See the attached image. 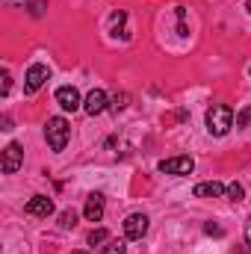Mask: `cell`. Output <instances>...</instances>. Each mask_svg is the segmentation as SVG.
<instances>
[{
  "label": "cell",
  "instance_id": "9a60e30c",
  "mask_svg": "<svg viewBox=\"0 0 251 254\" xmlns=\"http://www.w3.org/2000/svg\"><path fill=\"white\" fill-rule=\"evenodd\" d=\"M101 254H127V246L122 243V240H110L107 246H104V252Z\"/></svg>",
  "mask_w": 251,
  "mask_h": 254
},
{
  "label": "cell",
  "instance_id": "4fadbf2b",
  "mask_svg": "<svg viewBox=\"0 0 251 254\" xmlns=\"http://www.w3.org/2000/svg\"><path fill=\"white\" fill-rule=\"evenodd\" d=\"M225 195H228V201H243L246 198V187L240 181H234V184H228V192Z\"/></svg>",
  "mask_w": 251,
  "mask_h": 254
},
{
  "label": "cell",
  "instance_id": "d6986e66",
  "mask_svg": "<svg viewBox=\"0 0 251 254\" xmlns=\"http://www.w3.org/2000/svg\"><path fill=\"white\" fill-rule=\"evenodd\" d=\"M204 231H207L210 237H222V228H219V225H213V222H207V225H204Z\"/></svg>",
  "mask_w": 251,
  "mask_h": 254
},
{
  "label": "cell",
  "instance_id": "ac0fdd59",
  "mask_svg": "<svg viewBox=\"0 0 251 254\" xmlns=\"http://www.w3.org/2000/svg\"><path fill=\"white\" fill-rule=\"evenodd\" d=\"M9 89H12V77H9V71H3V86H0V92L9 95Z\"/></svg>",
  "mask_w": 251,
  "mask_h": 254
},
{
  "label": "cell",
  "instance_id": "277c9868",
  "mask_svg": "<svg viewBox=\"0 0 251 254\" xmlns=\"http://www.w3.org/2000/svg\"><path fill=\"white\" fill-rule=\"evenodd\" d=\"M48 77H51L48 65L45 63H33L30 68H27V74H24V92H27V95H36V92L45 86Z\"/></svg>",
  "mask_w": 251,
  "mask_h": 254
},
{
  "label": "cell",
  "instance_id": "2e32d148",
  "mask_svg": "<svg viewBox=\"0 0 251 254\" xmlns=\"http://www.w3.org/2000/svg\"><path fill=\"white\" fill-rule=\"evenodd\" d=\"M251 125V104H246L240 113H237V127H249Z\"/></svg>",
  "mask_w": 251,
  "mask_h": 254
},
{
  "label": "cell",
  "instance_id": "8fae6325",
  "mask_svg": "<svg viewBox=\"0 0 251 254\" xmlns=\"http://www.w3.org/2000/svg\"><path fill=\"white\" fill-rule=\"evenodd\" d=\"M225 192H228V187H222L219 181H207V184H198L192 190V195L195 198H222Z\"/></svg>",
  "mask_w": 251,
  "mask_h": 254
},
{
  "label": "cell",
  "instance_id": "7c38bea8",
  "mask_svg": "<svg viewBox=\"0 0 251 254\" xmlns=\"http://www.w3.org/2000/svg\"><path fill=\"white\" fill-rule=\"evenodd\" d=\"M127 101H130L127 92H116V95L110 98V110H113V113H122V110L127 107Z\"/></svg>",
  "mask_w": 251,
  "mask_h": 254
},
{
  "label": "cell",
  "instance_id": "5bb4252c",
  "mask_svg": "<svg viewBox=\"0 0 251 254\" xmlns=\"http://www.w3.org/2000/svg\"><path fill=\"white\" fill-rule=\"evenodd\" d=\"M74 225H77V213H74V210H63V213H60V228L68 231V228H74Z\"/></svg>",
  "mask_w": 251,
  "mask_h": 254
},
{
  "label": "cell",
  "instance_id": "ba28073f",
  "mask_svg": "<svg viewBox=\"0 0 251 254\" xmlns=\"http://www.w3.org/2000/svg\"><path fill=\"white\" fill-rule=\"evenodd\" d=\"M24 213H27V216H39V219H48V216L54 213V201H51L48 195H33V198L27 201Z\"/></svg>",
  "mask_w": 251,
  "mask_h": 254
},
{
  "label": "cell",
  "instance_id": "9c48e42d",
  "mask_svg": "<svg viewBox=\"0 0 251 254\" xmlns=\"http://www.w3.org/2000/svg\"><path fill=\"white\" fill-rule=\"evenodd\" d=\"M57 104L68 110V113H74V110H80L83 107V98H80V92L74 89V86H60L57 89Z\"/></svg>",
  "mask_w": 251,
  "mask_h": 254
},
{
  "label": "cell",
  "instance_id": "603a6c76",
  "mask_svg": "<svg viewBox=\"0 0 251 254\" xmlns=\"http://www.w3.org/2000/svg\"><path fill=\"white\" fill-rule=\"evenodd\" d=\"M71 254H86V252H71Z\"/></svg>",
  "mask_w": 251,
  "mask_h": 254
},
{
  "label": "cell",
  "instance_id": "6da1fadb",
  "mask_svg": "<svg viewBox=\"0 0 251 254\" xmlns=\"http://www.w3.org/2000/svg\"><path fill=\"white\" fill-rule=\"evenodd\" d=\"M234 127V110L228 104H213L207 110V130L210 136H228Z\"/></svg>",
  "mask_w": 251,
  "mask_h": 254
},
{
  "label": "cell",
  "instance_id": "3957f363",
  "mask_svg": "<svg viewBox=\"0 0 251 254\" xmlns=\"http://www.w3.org/2000/svg\"><path fill=\"white\" fill-rule=\"evenodd\" d=\"M157 169L163 172V175H175V178H184V175H192L195 172V160L192 157H169V160H160L157 163Z\"/></svg>",
  "mask_w": 251,
  "mask_h": 254
},
{
  "label": "cell",
  "instance_id": "ffe728a7",
  "mask_svg": "<svg viewBox=\"0 0 251 254\" xmlns=\"http://www.w3.org/2000/svg\"><path fill=\"white\" fill-rule=\"evenodd\" d=\"M246 246H249V254H251V216L246 219Z\"/></svg>",
  "mask_w": 251,
  "mask_h": 254
},
{
  "label": "cell",
  "instance_id": "44dd1931",
  "mask_svg": "<svg viewBox=\"0 0 251 254\" xmlns=\"http://www.w3.org/2000/svg\"><path fill=\"white\" fill-rule=\"evenodd\" d=\"M0 130H6V133H9V130H12V119H9V116H3V122H0Z\"/></svg>",
  "mask_w": 251,
  "mask_h": 254
},
{
  "label": "cell",
  "instance_id": "e0dca14e",
  "mask_svg": "<svg viewBox=\"0 0 251 254\" xmlns=\"http://www.w3.org/2000/svg\"><path fill=\"white\" fill-rule=\"evenodd\" d=\"M107 240H110V231H104V228L89 234V246H98V243H107Z\"/></svg>",
  "mask_w": 251,
  "mask_h": 254
},
{
  "label": "cell",
  "instance_id": "30bf717a",
  "mask_svg": "<svg viewBox=\"0 0 251 254\" xmlns=\"http://www.w3.org/2000/svg\"><path fill=\"white\" fill-rule=\"evenodd\" d=\"M104 210H107V201H104V195H101V192H92V195L86 198L83 216H86L89 222H101V219H104Z\"/></svg>",
  "mask_w": 251,
  "mask_h": 254
},
{
  "label": "cell",
  "instance_id": "7a4b0ae2",
  "mask_svg": "<svg viewBox=\"0 0 251 254\" xmlns=\"http://www.w3.org/2000/svg\"><path fill=\"white\" fill-rule=\"evenodd\" d=\"M45 139H48V145H51V151H65V145H68V139H71V125L65 122L63 116H54V119H48V125H45Z\"/></svg>",
  "mask_w": 251,
  "mask_h": 254
},
{
  "label": "cell",
  "instance_id": "5b68a950",
  "mask_svg": "<svg viewBox=\"0 0 251 254\" xmlns=\"http://www.w3.org/2000/svg\"><path fill=\"white\" fill-rule=\"evenodd\" d=\"M21 166H24V148H21L18 142H9V145L3 148V163H0V169H3V175H15Z\"/></svg>",
  "mask_w": 251,
  "mask_h": 254
},
{
  "label": "cell",
  "instance_id": "7402d4cb",
  "mask_svg": "<svg viewBox=\"0 0 251 254\" xmlns=\"http://www.w3.org/2000/svg\"><path fill=\"white\" fill-rule=\"evenodd\" d=\"M246 9H249V12H251V0H246Z\"/></svg>",
  "mask_w": 251,
  "mask_h": 254
},
{
  "label": "cell",
  "instance_id": "8992f818",
  "mask_svg": "<svg viewBox=\"0 0 251 254\" xmlns=\"http://www.w3.org/2000/svg\"><path fill=\"white\" fill-rule=\"evenodd\" d=\"M148 234V216L145 213H130L125 219V237L130 243H139Z\"/></svg>",
  "mask_w": 251,
  "mask_h": 254
},
{
  "label": "cell",
  "instance_id": "52a82bcc",
  "mask_svg": "<svg viewBox=\"0 0 251 254\" xmlns=\"http://www.w3.org/2000/svg\"><path fill=\"white\" fill-rule=\"evenodd\" d=\"M83 110H86V116H101L104 110H110L107 92H104V89H92V92L86 95V101H83Z\"/></svg>",
  "mask_w": 251,
  "mask_h": 254
}]
</instances>
